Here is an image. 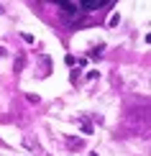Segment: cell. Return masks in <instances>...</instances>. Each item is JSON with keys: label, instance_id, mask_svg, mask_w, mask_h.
I'll use <instances>...</instances> for the list:
<instances>
[{"label": "cell", "instance_id": "6da1fadb", "mask_svg": "<svg viewBox=\"0 0 151 156\" xmlns=\"http://www.w3.org/2000/svg\"><path fill=\"white\" fill-rule=\"evenodd\" d=\"M59 8H62V16L67 18V21H77V18H82L84 13L80 8V3H69V0H59Z\"/></svg>", "mask_w": 151, "mask_h": 156}, {"label": "cell", "instance_id": "7a4b0ae2", "mask_svg": "<svg viewBox=\"0 0 151 156\" xmlns=\"http://www.w3.org/2000/svg\"><path fill=\"white\" fill-rule=\"evenodd\" d=\"M110 0H82L80 3V8H82V13H90V10H95V8H110Z\"/></svg>", "mask_w": 151, "mask_h": 156}]
</instances>
